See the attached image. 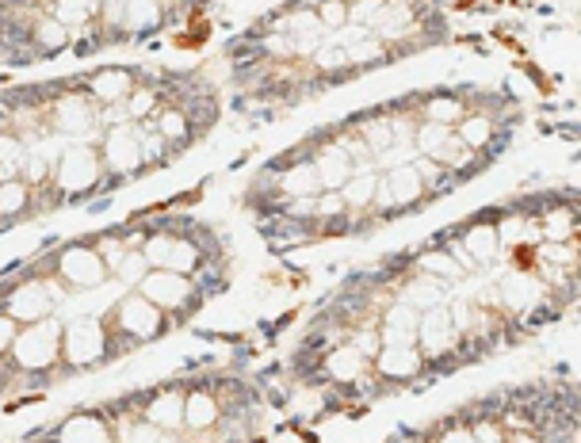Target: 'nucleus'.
<instances>
[{"label": "nucleus", "instance_id": "nucleus-1", "mask_svg": "<svg viewBox=\"0 0 581 443\" xmlns=\"http://www.w3.org/2000/svg\"><path fill=\"white\" fill-rule=\"evenodd\" d=\"M16 359H20L27 371H43V367H54L58 359H62V329H58V321H35L31 329H23L20 337H16Z\"/></svg>", "mask_w": 581, "mask_h": 443}, {"label": "nucleus", "instance_id": "nucleus-2", "mask_svg": "<svg viewBox=\"0 0 581 443\" xmlns=\"http://www.w3.org/2000/svg\"><path fill=\"white\" fill-rule=\"evenodd\" d=\"M50 180H54V188L69 191V195L92 191V184L100 180V161H96V153L88 146L73 142L69 149H62V157H58V165L50 172Z\"/></svg>", "mask_w": 581, "mask_h": 443}, {"label": "nucleus", "instance_id": "nucleus-3", "mask_svg": "<svg viewBox=\"0 0 581 443\" xmlns=\"http://www.w3.org/2000/svg\"><path fill=\"white\" fill-rule=\"evenodd\" d=\"M142 256L150 260V268H161V272H180V275L195 272V268H199V260H203L199 245L188 241V237H176V233H153L150 241H146V249H142Z\"/></svg>", "mask_w": 581, "mask_h": 443}, {"label": "nucleus", "instance_id": "nucleus-4", "mask_svg": "<svg viewBox=\"0 0 581 443\" xmlns=\"http://www.w3.org/2000/svg\"><path fill=\"white\" fill-rule=\"evenodd\" d=\"M115 325H119L123 340H150L165 329V310H157L150 298H142L134 291V295L115 306Z\"/></svg>", "mask_w": 581, "mask_h": 443}, {"label": "nucleus", "instance_id": "nucleus-5", "mask_svg": "<svg viewBox=\"0 0 581 443\" xmlns=\"http://www.w3.org/2000/svg\"><path fill=\"white\" fill-rule=\"evenodd\" d=\"M108 356V333H104V321H77L69 325L62 337V359L73 363V367H85V363H96V359Z\"/></svg>", "mask_w": 581, "mask_h": 443}, {"label": "nucleus", "instance_id": "nucleus-6", "mask_svg": "<svg viewBox=\"0 0 581 443\" xmlns=\"http://www.w3.org/2000/svg\"><path fill=\"white\" fill-rule=\"evenodd\" d=\"M192 279L180 272H146V279L138 283V295L150 298L157 310H180L188 298H192Z\"/></svg>", "mask_w": 581, "mask_h": 443}, {"label": "nucleus", "instance_id": "nucleus-7", "mask_svg": "<svg viewBox=\"0 0 581 443\" xmlns=\"http://www.w3.org/2000/svg\"><path fill=\"white\" fill-rule=\"evenodd\" d=\"M54 302H58V291L50 283H20L16 295L8 298V317L35 325V321L54 314Z\"/></svg>", "mask_w": 581, "mask_h": 443}, {"label": "nucleus", "instance_id": "nucleus-8", "mask_svg": "<svg viewBox=\"0 0 581 443\" xmlns=\"http://www.w3.org/2000/svg\"><path fill=\"white\" fill-rule=\"evenodd\" d=\"M417 344L429 359H440L455 344V325L452 314L444 306H429L417 317Z\"/></svg>", "mask_w": 581, "mask_h": 443}, {"label": "nucleus", "instance_id": "nucleus-9", "mask_svg": "<svg viewBox=\"0 0 581 443\" xmlns=\"http://www.w3.org/2000/svg\"><path fill=\"white\" fill-rule=\"evenodd\" d=\"M104 161H108L111 172H123V176L142 165V142H138L134 123H123V127L108 130V138H104Z\"/></svg>", "mask_w": 581, "mask_h": 443}, {"label": "nucleus", "instance_id": "nucleus-10", "mask_svg": "<svg viewBox=\"0 0 581 443\" xmlns=\"http://www.w3.org/2000/svg\"><path fill=\"white\" fill-rule=\"evenodd\" d=\"M58 272L73 287H100L108 268H104V260H100L96 249H65L62 260H58Z\"/></svg>", "mask_w": 581, "mask_h": 443}, {"label": "nucleus", "instance_id": "nucleus-11", "mask_svg": "<svg viewBox=\"0 0 581 443\" xmlns=\"http://www.w3.org/2000/svg\"><path fill=\"white\" fill-rule=\"evenodd\" d=\"M314 172H318V180H322V191H341L345 188V180L356 172V165H352V157H348L341 146H325L314 161Z\"/></svg>", "mask_w": 581, "mask_h": 443}, {"label": "nucleus", "instance_id": "nucleus-12", "mask_svg": "<svg viewBox=\"0 0 581 443\" xmlns=\"http://www.w3.org/2000/svg\"><path fill=\"white\" fill-rule=\"evenodd\" d=\"M96 127V100H88V96H65L62 104H58V134H73V138H81L88 130Z\"/></svg>", "mask_w": 581, "mask_h": 443}, {"label": "nucleus", "instance_id": "nucleus-13", "mask_svg": "<svg viewBox=\"0 0 581 443\" xmlns=\"http://www.w3.org/2000/svg\"><path fill=\"white\" fill-rule=\"evenodd\" d=\"M88 92H92V100L96 104H127V96L134 92V81H130L127 69H104V73H96L92 81H88Z\"/></svg>", "mask_w": 581, "mask_h": 443}, {"label": "nucleus", "instance_id": "nucleus-14", "mask_svg": "<svg viewBox=\"0 0 581 443\" xmlns=\"http://www.w3.org/2000/svg\"><path fill=\"white\" fill-rule=\"evenodd\" d=\"M383 184H387L390 203H394L398 211H406V207H413V203H421V195H425L421 176H417L413 165H398V169H390L387 176H383Z\"/></svg>", "mask_w": 581, "mask_h": 443}, {"label": "nucleus", "instance_id": "nucleus-15", "mask_svg": "<svg viewBox=\"0 0 581 443\" xmlns=\"http://www.w3.org/2000/svg\"><path fill=\"white\" fill-rule=\"evenodd\" d=\"M459 245L467 249V256L474 260V268H482V264H494L497 249H501V241H497V226H490V222H474L471 230H467V237H463Z\"/></svg>", "mask_w": 581, "mask_h": 443}, {"label": "nucleus", "instance_id": "nucleus-16", "mask_svg": "<svg viewBox=\"0 0 581 443\" xmlns=\"http://www.w3.org/2000/svg\"><path fill=\"white\" fill-rule=\"evenodd\" d=\"M280 195L283 199H302V195H322V180H318V172L310 161H302V165H291V169L280 176Z\"/></svg>", "mask_w": 581, "mask_h": 443}, {"label": "nucleus", "instance_id": "nucleus-17", "mask_svg": "<svg viewBox=\"0 0 581 443\" xmlns=\"http://www.w3.org/2000/svg\"><path fill=\"white\" fill-rule=\"evenodd\" d=\"M379 375H387V379H409V375H417V367H421V352L406 344V348H379Z\"/></svg>", "mask_w": 581, "mask_h": 443}, {"label": "nucleus", "instance_id": "nucleus-18", "mask_svg": "<svg viewBox=\"0 0 581 443\" xmlns=\"http://www.w3.org/2000/svg\"><path fill=\"white\" fill-rule=\"evenodd\" d=\"M325 371H329L333 379L352 382L367 371V356L356 348V344H337V352H329V359H325Z\"/></svg>", "mask_w": 581, "mask_h": 443}, {"label": "nucleus", "instance_id": "nucleus-19", "mask_svg": "<svg viewBox=\"0 0 581 443\" xmlns=\"http://www.w3.org/2000/svg\"><path fill=\"white\" fill-rule=\"evenodd\" d=\"M497 298L509 306V310H517V314H524L528 306H536L539 298V283L532 279V275H509L501 287H497Z\"/></svg>", "mask_w": 581, "mask_h": 443}, {"label": "nucleus", "instance_id": "nucleus-20", "mask_svg": "<svg viewBox=\"0 0 581 443\" xmlns=\"http://www.w3.org/2000/svg\"><path fill=\"white\" fill-rule=\"evenodd\" d=\"M375 188H379V176L367 169H356L345 180L341 199H345V207H352V211H364V207H371V199H375Z\"/></svg>", "mask_w": 581, "mask_h": 443}, {"label": "nucleus", "instance_id": "nucleus-21", "mask_svg": "<svg viewBox=\"0 0 581 443\" xmlns=\"http://www.w3.org/2000/svg\"><path fill=\"white\" fill-rule=\"evenodd\" d=\"M58 443H111L108 428L92 417H73L58 428Z\"/></svg>", "mask_w": 581, "mask_h": 443}, {"label": "nucleus", "instance_id": "nucleus-22", "mask_svg": "<svg viewBox=\"0 0 581 443\" xmlns=\"http://www.w3.org/2000/svg\"><path fill=\"white\" fill-rule=\"evenodd\" d=\"M96 16V0H54L50 4V20H58L69 31V27H81Z\"/></svg>", "mask_w": 581, "mask_h": 443}, {"label": "nucleus", "instance_id": "nucleus-23", "mask_svg": "<svg viewBox=\"0 0 581 443\" xmlns=\"http://www.w3.org/2000/svg\"><path fill=\"white\" fill-rule=\"evenodd\" d=\"M402 302L413 306V310H429V306H440V302H444V287H440L432 275L429 279H413V283H406Z\"/></svg>", "mask_w": 581, "mask_h": 443}, {"label": "nucleus", "instance_id": "nucleus-24", "mask_svg": "<svg viewBox=\"0 0 581 443\" xmlns=\"http://www.w3.org/2000/svg\"><path fill=\"white\" fill-rule=\"evenodd\" d=\"M455 138H459L467 149H486L490 146V138H494V119H490V115H471V119L459 123V134H455Z\"/></svg>", "mask_w": 581, "mask_h": 443}, {"label": "nucleus", "instance_id": "nucleus-25", "mask_svg": "<svg viewBox=\"0 0 581 443\" xmlns=\"http://www.w3.org/2000/svg\"><path fill=\"white\" fill-rule=\"evenodd\" d=\"M31 195H35V188L23 184V180H8V184H0V218L23 214L27 207H31Z\"/></svg>", "mask_w": 581, "mask_h": 443}, {"label": "nucleus", "instance_id": "nucleus-26", "mask_svg": "<svg viewBox=\"0 0 581 443\" xmlns=\"http://www.w3.org/2000/svg\"><path fill=\"white\" fill-rule=\"evenodd\" d=\"M153 130H157L169 146H180V142H188V130H192V123H188V115H184L180 107H169V111H161V115H157Z\"/></svg>", "mask_w": 581, "mask_h": 443}, {"label": "nucleus", "instance_id": "nucleus-27", "mask_svg": "<svg viewBox=\"0 0 581 443\" xmlns=\"http://www.w3.org/2000/svg\"><path fill=\"white\" fill-rule=\"evenodd\" d=\"M429 157H432V161H436V165H440V169H448V172H455V169H467V165H471V149L463 146V142H459L455 134H448V138H444L440 146L432 149Z\"/></svg>", "mask_w": 581, "mask_h": 443}, {"label": "nucleus", "instance_id": "nucleus-28", "mask_svg": "<svg viewBox=\"0 0 581 443\" xmlns=\"http://www.w3.org/2000/svg\"><path fill=\"white\" fill-rule=\"evenodd\" d=\"M218 421V405L211 394H192L184 401V424L188 428H211Z\"/></svg>", "mask_w": 581, "mask_h": 443}, {"label": "nucleus", "instance_id": "nucleus-29", "mask_svg": "<svg viewBox=\"0 0 581 443\" xmlns=\"http://www.w3.org/2000/svg\"><path fill=\"white\" fill-rule=\"evenodd\" d=\"M146 417H150V424L157 428V424H165V428H180L184 424V401L173 398V394H165V398H157L146 409Z\"/></svg>", "mask_w": 581, "mask_h": 443}, {"label": "nucleus", "instance_id": "nucleus-30", "mask_svg": "<svg viewBox=\"0 0 581 443\" xmlns=\"http://www.w3.org/2000/svg\"><path fill=\"white\" fill-rule=\"evenodd\" d=\"M161 20V0H127V31H146Z\"/></svg>", "mask_w": 581, "mask_h": 443}, {"label": "nucleus", "instance_id": "nucleus-31", "mask_svg": "<svg viewBox=\"0 0 581 443\" xmlns=\"http://www.w3.org/2000/svg\"><path fill=\"white\" fill-rule=\"evenodd\" d=\"M345 54H348V65L383 62V58H387V43H383V39H375V35H367V39H360V43L348 46Z\"/></svg>", "mask_w": 581, "mask_h": 443}, {"label": "nucleus", "instance_id": "nucleus-32", "mask_svg": "<svg viewBox=\"0 0 581 443\" xmlns=\"http://www.w3.org/2000/svg\"><path fill=\"white\" fill-rule=\"evenodd\" d=\"M100 260H104V268L108 272H119V264H123V256H127V245H123V237H115V233H104L96 245H92Z\"/></svg>", "mask_w": 581, "mask_h": 443}, {"label": "nucleus", "instance_id": "nucleus-33", "mask_svg": "<svg viewBox=\"0 0 581 443\" xmlns=\"http://www.w3.org/2000/svg\"><path fill=\"white\" fill-rule=\"evenodd\" d=\"M153 111H157V92L153 88H134L127 96V119H150Z\"/></svg>", "mask_w": 581, "mask_h": 443}, {"label": "nucleus", "instance_id": "nucleus-34", "mask_svg": "<svg viewBox=\"0 0 581 443\" xmlns=\"http://www.w3.org/2000/svg\"><path fill=\"white\" fill-rule=\"evenodd\" d=\"M429 123H440V127H448V123H459V115H463V100H448V96H436L429 100Z\"/></svg>", "mask_w": 581, "mask_h": 443}, {"label": "nucleus", "instance_id": "nucleus-35", "mask_svg": "<svg viewBox=\"0 0 581 443\" xmlns=\"http://www.w3.org/2000/svg\"><path fill=\"white\" fill-rule=\"evenodd\" d=\"M314 16L322 20L325 35L329 31H341V27H348V0H322V8Z\"/></svg>", "mask_w": 581, "mask_h": 443}, {"label": "nucleus", "instance_id": "nucleus-36", "mask_svg": "<svg viewBox=\"0 0 581 443\" xmlns=\"http://www.w3.org/2000/svg\"><path fill=\"white\" fill-rule=\"evenodd\" d=\"M345 199H341V191H322L318 199H314V218L318 222H337L341 214H345Z\"/></svg>", "mask_w": 581, "mask_h": 443}, {"label": "nucleus", "instance_id": "nucleus-37", "mask_svg": "<svg viewBox=\"0 0 581 443\" xmlns=\"http://www.w3.org/2000/svg\"><path fill=\"white\" fill-rule=\"evenodd\" d=\"M314 65L322 69V73H337V69H352L348 65V54L341 50V46H333V43H322L318 50H314Z\"/></svg>", "mask_w": 581, "mask_h": 443}, {"label": "nucleus", "instance_id": "nucleus-38", "mask_svg": "<svg viewBox=\"0 0 581 443\" xmlns=\"http://www.w3.org/2000/svg\"><path fill=\"white\" fill-rule=\"evenodd\" d=\"M65 35H69V31H65L58 20H50V16L39 20V27H35V43L43 46V50H58V46H65Z\"/></svg>", "mask_w": 581, "mask_h": 443}, {"label": "nucleus", "instance_id": "nucleus-39", "mask_svg": "<svg viewBox=\"0 0 581 443\" xmlns=\"http://www.w3.org/2000/svg\"><path fill=\"white\" fill-rule=\"evenodd\" d=\"M138 142H142V165H157L165 157V149H169V142L157 130H138Z\"/></svg>", "mask_w": 581, "mask_h": 443}, {"label": "nucleus", "instance_id": "nucleus-40", "mask_svg": "<svg viewBox=\"0 0 581 443\" xmlns=\"http://www.w3.org/2000/svg\"><path fill=\"white\" fill-rule=\"evenodd\" d=\"M543 233H547L551 241H566V237H574V214H570V211L547 214V222H543Z\"/></svg>", "mask_w": 581, "mask_h": 443}, {"label": "nucleus", "instance_id": "nucleus-41", "mask_svg": "<svg viewBox=\"0 0 581 443\" xmlns=\"http://www.w3.org/2000/svg\"><path fill=\"white\" fill-rule=\"evenodd\" d=\"M421 268H425L429 275H448V279H455V275L463 272L448 253H425L421 256Z\"/></svg>", "mask_w": 581, "mask_h": 443}, {"label": "nucleus", "instance_id": "nucleus-42", "mask_svg": "<svg viewBox=\"0 0 581 443\" xmlns=\"http://www.w3.org/2000/svg\"><path fill=\"white\" fill-rule=\"evenodd\" d=\"M146 268H150V260L142 253H127L123 256V264H119V275L130 279V283H142L146 279Z\"/></svg>", "mask_w": 581, "mask_h": 443}, {"label": "nucleus", "instance_id": "nucleus-43", "mask_svg": "<svg viewBox=\"0 0 581 443\" xmlns=\"http://www.w3.org/2000/svg\"><path fill=\"white\" fill-rule=\"evenodd\" d=\"M16 325H20V321H12V317H8V314L0 317V352L16 344V337H20V329H16Z\"/></svg>", "mask_w": 581, "mask_h": 443}, {"label": "nucleus", "instance_id": "nucleus-44", "mask_svg": "<svg viewBox=\"0 0 581 443\" xmlns=\"http://www.w3.org/2000/svg\"><path fill=\"white\" fill-rule=\"evenodd\" d=\"M471 436H474V443H501V428H497V424H478Z\"/></svg>", "mask_w": 581, "mask_h": 443}, {"label": "nucleus", "instance_id": "nucleus-45", "mask_svg": "<svg viewBox=\"0 0 581 443\" xmlns=\"http://www.w3.org/2000/svg\"><path fill=\"white\" fill-rule=\"evenodd\" d=\"M440 443H474V436H471V432H463V428H459V432H448V436H444Z\"/></svg>", "mask_w": 581, "mask_h": 443}, {"label": "nucleus", "instance_id": "nucleus-46", "mask_svg": "<svg viewBox=\"0 0 581 443\" xmlns=\"http://www.w3.org/2000/svg\"><path fill=\"white\" fill-rule=\"evenodd\" d=\"M513 443H539V440H536V436H520V432H517V436H513Z\"/></svg>", "mask_w": 581, "mask_h": 443}]
</instances>
